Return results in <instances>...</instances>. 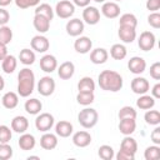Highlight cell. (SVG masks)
<instances>
[{
  "label": "cell",
  "instance_id": "6da1fadb",
  "mask_svg": "<svg viewBox=\"0 0 160 160\" xmlns=\"http://www.w3.org/2000/svg\"><path fill=\"white\" fill-rule=\"evenodd\" d=\"M98 82H99V86L105 91L116 92V91L121 90V88H122V78L119 72H116L114 70L101 71L99 74Z\"/></svg>",
  "mask_w": 160,
  "mask_h": 160
},
{
  "label": "cell",
  "instance_id": "7a4b0ae2",
  "mask_svg": "<svg viewBox=\"0 0 160 160\" xmlns=\"http://www.w3.org/2000/svg\"><path fill=\"white\" fill-rule=\"evenodd\" d=\"M34 88H35L34 72L28 68L21 69L18 75V95H20L21 98H28L32 94Z\"/></svg>",
  "mask_w": 160,
  "mask_h": 160
},
{
  "label": "cell",
  "instance_id": "3957f363",
  "mask_svg": "<svg viewBox=\"0 0 160 160\" xmlns=\"http://www.w3.org/2000/svg\"><path fill=\"white\" fill-rule=\"evenodd\" d=\"M98 120H99V114L92 108H85L80 110V112L78 114V121L85 129L94 128L98 124Z\"/></svg>",
  "mask_w": 160,
  "mask_h": 160
},
{
  "label": "cell",
  "instance_id": "277c9868",
  "mask_svg": "<svg viewBox=\"0 0 160 160\" xmlns=\"http://www.w3.org/2000/svg\"><path fill=\"white\" fill-rule=\"evenodd\" d=\"M54 11L56 12V15L59 18H61V19H69L75 12V5L71 1H69V0H61V1H59L56 4Z\"/></svg>",
  "mask_w": 160,
  "mask_h": 160
},
{
  "label": "cell",
  "instance_id": "5b68a950",
  "mask_svg": "<svg viewBox=\"0 0 160 160\" xmlns=\"http://www.w3.org/2000/svg\"><path fill=\"white\" fill-rule=\"evenodd\" d=\"M54 126V116L49 112H42L36 116L35 119V128L39 131L46 132Z\"/></svg>",
  "mask_w": 160,
  "mask_h": 160
},
{
  "label": "cell",
  "instance_id": "8992f818",
  "mask_svg": "<svg viewBox=\"0 0 160 160\" xmlns=\"http://www.w3.org/2000/svg\"><path fill=\"white\" fill-rule=\"evenodd\" d=\"M156 38L151 31H142L138 39V45L142 51H150L155 46Z\"/></svg>",
  "mask_w": 160,
  "mask_h": 160
},
{
  "label": "cell",
  "instance_id": "52a82bcc",
  "mask_svg": "<svg viewBox=\"0 0 160 160\" xmlns=\"http://www.w3.org/2000/svg\"><path fill=\"white\" fill-rule=\"evenodd\" d=\"M38 91L42 96H50L55 91V81L50 76H42L38 82Z\"/></svg>",
  "mask_w": 160,
  "mask_h": 160
},
{
  "label": "cell",
  "instance_id": "ba28073f",
  "mask_svg": "<svg viewBox=\"0 0 160 160\" xmlns=\"http://www.w3.org/2000/svg\"><path fill=\"white\" fill-rule=\"evenodd\" d=\"M82 20L89 25H96L100 21V11L95 6L88 5L82 10Z\"/></svg>",
  "mask_w": 160,
  "mask_h": 160
},
{
  "label": "cell",
  "instance_id": "9c48e42d",
  "mask_svg": "<svg viewBox=\"0 0 160 160\" xmlns=\"http://www.w3.org/2000/svg\"><path fill=\"white\" fill-rule=\"evenodd\" d=\"M30 45H31V49L35 50L36 52H46L50 48L49 39L44 35H35L31 39Z\"/></svg>",
  "mask_w": 160,
  "mask_h": 160
},
{
  "label": "cell",
  "instance_id": "30bf717a",
  "mask_svg": "<svg viewBox=\"0 0 160 160\" xmlns=\"http://www.w3.org/2000/svg\"><path fill=\"white\" fill-rule=\"evenodd\" d=\"M150 89V84L145 78L141 76H136L131 80V90L132 92L138 94V95H142L146 94Z\"/></svg>",
  "mask_w": 160,
  "mask_h": 160
},
{
  "label": "cell",
  "instance_id": "8fae6325",
  "mask_svg": "<svg viewBox=\"0 0 160 160\" xmlns=\"http://www.w3.org/2000/svg\"><path fill=\"white\" fill-rule=\"evenodd\" d=\"M101 14L108 19H115L120 15V6L115 1H105L101 6Z\"/></svg>",
  "mask_w": 160,
  "mask_h": 160
},
{
  "label": "cell",
  "instance_id": "7c38bea8",
  "mask_svg": "<svg viewBox=\"0 0 160 160\" xmlns=\"http://www.w3.org/2000/svg\"><path fill=\"white\" fill-rule=\"evenodd\" d=\"M128 68L129 70L135 74V75H140L145 71L146 69V61L141 58V56H132L129 61H128Z\"/></svg>",
  "mask_w": 160,
  "mask_h": 160
},
{
  "label": "cell",
  "instance_id": "4fadbf2b",
  "mask_svg": "<svg viewBox=\"0 0 160 160\" xmlns=\"http://www.w3.org/2000/svg\"><path fill=\"white\" fill-rule=\"evenodd\" d=\"M84 21L80 19H71L66 22V32L70 36H80L84 31Z\"/></svg>",
  "mask_w": 160,
  "mask_h": 160
},
{
  "label": "cell",
  "instance_id": "5bb4252c",
  "mask_svg": "<svg viewBox=\"0 0 160 160\" xmlns=\"http://www.w3.org/2000/svg\"><path fill=\"white\" fill-rule=\"evenodd\" d=\"M118 35L120 38V40L125 44H130L136 39V29L135 28H130V26H121L119 25V31Z\"/></svg>",
  "mask_w": 160,
  "mask_h": 160
},
{
  "label": "cell",
  "instance_id": "9a60e30c",
  "mask_svg": "<svg viewBox=\"0 0 160 160\" xmlns=\"http://www.w3.org/2000/svg\"><path fill=\"white\" fill-rule=\"evenodd\" d=\"M40 68L42 71L45 72H52L58 69V60L54 55H50V54H46L44 55L41 59H40Z\"/></svg>",
  "mask_w": 160,
  "mask_h": 160
},
{
  "label": "cell",
  "instance_id": "2e32d148",
  "mask_svg": "<svg viewBox=\"0 0 160 160\" xmlns=\"http://www.w3.org/2000/svg\"><path fill=\"white\" fill-rule=\"evenodd\" d=\"M29 129V120L22 116V115H18L11 120V130L18 132V134H24L26 132V130Z\"/></svg>",
  "mask_w": 160,
  "mask_h": 160
},
{
  "label": "cell",
  "instance_id": "e0dca14e",
  "mask_svg": "<svg viewBox=\"0 0 160 160\" xmlns=\"http://www.w3.org/2000/svg\"><path fill=\"white\" fill-rule=\"evenodd\" d=\"M91 48H92V41L88 36H79L74 42V49L79 54H86L91 50Z\"/></svg>",
  "mask_w": 160,
  "mask_h": 160
},
{
  "label": "cell",
  "instance_id": "ac0fdd59",
  "mask_svg": "<svg viewBox=\"0 0 160 160\" xmlns=\"http://www.w3.org/2000/svg\"><path fill=\"white\" fill-rule=\"evenodd\" d=\"M72 142L78 148H86L91 142V135L88 131H84V130L76 131L72 135Z\"/></svg>",
  "mask_w": 160,
  "mask_h": 160
},
{
  "label": "cell",
  "instance_id": "d6986e66",
  "mask_svg": "<svg viewBox=\"0 0 160 160\" xmlns=\"http://www.w3.org/2000/svg\"><path fill=\"white\" fill-rule=\"evenodd\" d=\"M32 24H34L35 30L39 31L40 34H45L50 29V20L46 16L39 15V14H35L34 20H32Z\"/></svg>",
  "mask_w": 160,
  "mask_h": 160
},
{
  "label": "cell",
  "instance_id": "ffe728a7",
  "mask_svg": "<svg viewBox=\"0 0 160 160\" xmlns=\"http://www.w3.org/2000/svg\"><path fill=\"white\" fill-rule=\"evenodd\" d=\"M72 130H74L72 124L66 120H60L55 125V134L60 138H69L72 134Z\"/></svg>",
  "mask_w": 160,
  "mask_h": 160
},
{
  "label": "cell",
  "instance_id": "44dd1931",
  "mask_svg": "<svg viewBox=\"0 0 160 160\" xmlns=\"http://www.w3.org/2000/svg\"><path fill=\"white\" fill-rule=\"evenodd\" d=\"M40 146L45 150H52L58 146V135L51 132H45L40 138Z\"/></svg>",
  "mask_w": 160,
  "mask_h": 160
},
{
  "label": "cell",
  "instance_id": "7402d4cb",
  "mask_svg": "<svg viewBox=\"0 0 160 160\" xmlns=\"http://www.w3.org/2000/svg\"><path fill=\"white\" fill-rule=\"evenodd\" d=\"M108 58H109V52L104 48H96L90 52V61L92 64H96V65L106 62Z\"/></svg>",
  "mask_w": 160,
  "mask_h": 160
},
{
  "label": "cell",
  "instance_id": "603a6c76",
  "mask_svg": "<svg viewBox=\"0 0 160 160\" xmlns=\"http://www.w3.org/2000/svg\"><path fill=\"white\" fill-rule=\"evenodd\" d=\"M75 72V65L71 61H65L58 68V75L62 80H69Z\"/></svg>",
  "mask_w": 160,
  "mask_h": 160
},
{
  "label": "cell",
  "instance_id": "cb8c5ba5",
  "mask_svg": "<svg viewBox=\"0 0 160 160\" xmlns=\"http://www.w3.org/2000/svg\"><path fill=\"white\" fill-rule=\"evenodd\" d=\"M19 148L24 151H29V150H32L35 144H36V140L34 138V135L31 134H28V132H24L21 134V136L19 138Z\"/></svg>",
  "mask_w": 160,
  "mask_h": 160
},
{
  "label": "cell",
  "instance_id": "d4e9b609",
  "mask_svg": "<svg viewBox=\"0 0 160 160\" xmlns=\"http://www.w3.org/2000/svg\"><path fill=\"white\" fill-rule=\"evenodd\" d=\"M1 102H2V106L11 110V109H15L19 104V95L14 91H8L4 94V96L1 98Z\"/></svg>",
  "mask_w": 160,
  "mask_h": 160
},
{
  "label": "cell",
  "instance_id": "484cf974",
  "mask_svg": "<svg viewBox=\"0 0 160 160\" xmlns=\"http://www.w3.org/2000/svg\"><path fill=\"white\" fill-rule=\"evenodd\" d=\"M136 129L135 119H121L119 122V130L122 135H131Z\"/></svg>",
  "mask_w": 160,
  "mask_h": 160
},
{
  "label": "cell",
  "instance_id": "4316f807",
  "mask_svg": "<svg viewBox=\"0 0 160 160\" xmlns=\"http://www.w3.org/2000/svg\"><path fill=\"white\" fill-rule=\"evenodd\" d=\"M24 108H25V111L28 114H30V115H38V114H40V111L42 109V104H41L40 100L32 98V99H29V100L25 101Z\"/></svg>",
  "mask_w": 160,
  "mask_h": 160
},
{
  "label": "cell",
  "instance_id": "83f0119b",
  "mask_svg": "<svg viewBox=\"0 0 160 160\" xmlns=\"http://www.w3.org/2000/svg\"><path fill=\"white\" fill-rule=\"evenodd\" d=\"M120 149L124 151H128L130 154H136L138 151V142L134 138H131L130 135H125V138L122 139L121 144H120Z\"/></svg>",
  "mask_w": 160,
  "mask_h": 160
},
{
  "label": "cell",
  "instance_id": "f1b7e54d",
  "mask_svg": "<svg viewBox=\"0 0 160 160\" xmlns=\"http://www.w3.org/2000/svg\"><path fill=\"white\" fill-rule=\"evenodd\" d=\"M16 66H18V60L14 55H6L4 60H1V68L4 70V72L6 74H11L16 70Z\"/></svg>",
  "mask_w": 160,
  "mask_h": 160
},
{
  "label": "cell",
  "instance_id": "f546056e",
  "mask_svg": "<svg viewBox=\"0 0 160 160\" xmlns=\"http://www.w3.org/2000/svg\"><path fill=\"white\" fill-rule=\"evenodd\" d=\"M78 90L79 92H94L95 90V82L90 76H84L78 82Z\"/></svg>",
  "mask_w": 160,
  "mask_h": 160
},
{
  "label": "cell",
  "instance_id": "4dcf8cb0",
  "mask_svg": "<svg viewBox=\"0 0 160 160\" xmlns=\"http://www.w3.org/2000/svg\"><path fill=\"white\" fill-rule=\"evenodd\" d=\"M155 105V99L150 95H146V94H142L140 95V98L136 100V106L141 110H149V109H152Z\"/></svg>",
  "mask_w": 160,
  "mask_h": 160
},
{
  "label": "cell",
  "instance_id": "1f68e13d",
  "mask_svg": "<svg viewBox=\"0 0 160 160\" xmlns=\"http://www.w3.org/2000/svg\"><path fill=\"white\" fill-rule=\"evenodd\" d=\"M128 50L122 44H114L110 49V56L115 60H122L126 58Z\"/></svg>",
  "mask_w": 160,
  "mask_h": 160
},
{
  "label": "cell",
  "instance_id": "d6a6232c",
  "mask_svg": "<svg viewBox=\"0 0 160 160\" xmlns=\"http://www.w3.org/2000/svg\"><path fill=\"white\" fill-rule=\"evenodd\" d=\"M119 25L121 26H130V28H135L136 29V25H138V19L134 14H130V12H125L120 16V20H119Z\"/></svg>",
  "mask_w": 160,
  "mask_h": 160
},
{
  "label": "cell",
  "instance_id": "836d02e7",
  "mask_svg": "<svg viewBox=\"0 0 160 160\" xmlns=\"http://www.w3.org/2000/svg\"><path fill=\"white\" fill-rule=\"evenodd\" d=\"M19 60L24 65H31L35 61V52L30 49H22L19 54Z\"/></svg>",
  "mask_w": 160,
  "mask_h": 160
},
{
  "label": "cell",
  "instance_id": "e575fe53",
  "mask_svg": "<svg viewBox=\"0 0 160 160\" xmlns=\"http://www.w3.org/2000/svg\"><path fill=\"white\" fill-rule=\"evenodd\" d=\"M35 14L46 16L50 21H51L52 18H54V10H52V8H51L49 4H45V2H44V4H40V5L36 6V9H35Z\"/></svg>",
  "mask_w": 160,
  "mask_h": 160
},
{
  "label": "cell",
  "instance_id": "d590c367",
  "mask_svg": "<svg viewBox=\"0 0 160 160\" xmlns=\"http://www.w3.org/2000/svg\"><path fill=\"white\" fill-rule=\"evenodd\" d=\"M98 155L100 156V159L102 160H111L115 158V152L114 149L110 145H101L98 150Z\"/></svg>",
  "mask_w": 160,
  "mask_h": 160
},
{
  "label": "cell",
  "instance_id": "8d00e7d4",
  "mask_svg": "<svg viewBox=\"0 0 160 160\" xmlns=\"http://www.w3.org/2000/svg\"><path fill=\"white\" fill-rule=\"evenodd\" d=\"M11 40H12V30L6 25L0 26V44L8 45L11 42Z\"/></svg>",
  "mask_w": 160,
  "mask_h": 160
},
{
  "label": "cell",
  "instance_id": "74e56055",
  "mask_svg": "<svg viewBox=\"0 0 160 160\" xmlns=\"http://www.w3.org/2000/svg\"><path fill=\"white\" fill-rule=\"evenodd\" d=\"M146 124L149 125H159L160 124V112L158 110H148L144 116Z\"/></svg>",
  "mask_w": 160,
  "mask_h": 160
},
{
  "label": "cell",
  "instance_id": "f35d334b",
  "mask_svg": "<svg viewBox=\"0 0 160 160\" xmlns=\"http://www.w3.org/2000/svg\"><path fill=\"white\" fill-rule=\"evenodd\" d=\"M136 110L132 108V106H129V105H126V106H122L120 110H119V114H118V116H119V119L121 120V119H136Z\"/></svg>",
  "mask_w": 160,
  "mask_h": 160
},
{
  "label": "cell",
  "instance_id": "ab89813d",
  "mask_svg": "<svg viewBox=\"0 0 160 160\" xmlns=\"http://www.w3.org/2000/svg\"><path fill=\"white\" fill-rule=\"evenodd\" d=\"M145 160H158L160 158V148L158 145H151L145 149L144 152Z\"/></svg>",
  "mask_w": 160,
  "mask_h": 160
},
{
  "label": "cell",
  "instance_id": "60d3db41",
  "mask_svg": "<svg viewBox=\"0 0 160 160\" xmlns=\"http://www.w3.org/2000/svg\"><path fill=\"white\" fill-rule=\"evenodd\" d=\"M76 100H78V102L80 105L88 106V105H90V104L94 102L95 96H94V92H78Z\"/></svg>",
  "mask_w": 160,
  "mask_h": 160
},
{
  "label": "cell",
  "instance_id": "b9f144b4",
  "mask_svg": "<svg viewBox=\"0 0 160 160\" xmlns=\"http://www.w3.org/2000/svg\"><path fill=\"white\" fill-rule=\"evenodd\" d=\"M12 158V148L9 142H0V160H9Z\"/></svg>",
  "mask_w": 160,
  "mask_h": 160
},
{
  "label": "cell",
  "instance_id": "7bdbcfd3",
  "mask_svg": "<svg viewBox=\"0 0 160 160\" xmlns=\"http://www.w3.org/2000/svg\"><path fill=\"white\" fill-rule=\"evenodd\" d=\"M12 130L6 125H0V142H9L12 138Z\"/></svg>",
  "mask_w": 160,
  "mask_h": 160
},
{
  "label": "cell",
  "instance_id": "ee69618b",
  "mask_svg": "<svg viewBox=\"0 0 160 160\" xmlns=\"http://www.w3.org/2000/svg\"><path fill=\"white\" fill-rule=\"evenodd\" d=\"M148 22L150 26H152L154 29H159L160 28V14L158 11H154L151 12L149 16H148Z\"/></svg>",
  "mask_w": 160,
  "mask_h": 160
},
{
  "label": "cell",
  "instance_id": "f6af8a7d",
  "mask_svg": "<svg viewBox=\"0 0 160 160\" xmlns=\"http://www.w3.org/2000/svg\"><path fill=\"white\" fill-rule=\"evenodd\" d=\"M16 6L20 9H28L31 6H38L40 0H14Z\"/></svg>",
  "mask_w": 160,
  "mask_h": 160
},
{
  "label": "cell",
  "instance_id": "bcb514c9",
  "mask_svg": "<svg viewBox=\"0 0 160 160\" xmlns=\"http://www.w3.org/2000/svg\"><path fill=\"white\" fill-rule=\"evenodd\" d=\"M150 76L155 80H160V62H154L150 66Z\"/></svg>",
  "mask_w": 160,
  "mask_h": 160
},
{
  "label": "cell",
  "instance_id": "7dc6e473",
  "mask_svg": "<svg viewBox=\"0 0 160 160\" xmlns=\"http://www.w3.org/2000/svg\"><path fill=\"white\" fill-rule=\"evenodd\" d=\"M115 158L118 160H134L135 159V155L134 154H130L128 151H124V150H119V152L115 155Z\"/></svg>",
  "mask_w": 160,
  "mask_h": 160
},
{
  "label": "cell",
  "instance_id": "c3c4849f",
  "mask_svg": "<svg viewBox=\"0 0 160 160\" xmlns=\"http://www.w3.org/2000/svg\"><path fill=\"white\" fill-rule=\"evenodd\" d=\"M146 9L151 12L158 11L160 9V0H146Z\"/></svg>",
  "mask_w": 160,
  "mask_h": 160
},
{
  "label": "cell",
  "instance_id": "681fc988",
  "mask_svg": "<svg viewBox=\"0 0 160 160\" xmlns=\"http://www.w3.org/2000/svg\"><path fill=\"white\" fill-rule=\"evenodd\" d=\"M10 20V14L8 10H5L4 8H0V26L6 25Z\"/></svg>",
  "mask_w": 160,
  "mask_h": 160
},
{
  "label": "cell",
  "instance_id": "f907efd6",
  "mask_svg": "<svg viewBox=\"0 0 160 160\" xmlns=\"http://www.w3.org/2000/svg\"><path fill=\"white\" fill-rule=\"evenodd\" d=\"M150 138H151V140H152V142H154L155 145H160V128H159V126H156V128L152 130Z\"/></svg>",
  "mask_w": 160,
  "mask_h": 160
},
{
  "label": "cell",
  "instance_id": "816d5d0a",
  "mask_svg": "<svg viewBox=\"0 0 160 160\" xmlns=\"http://www.w3.org/2000/svg\"><path fill=\"white\" fill-rule=\"evenodd\" d=\"M151 96L154 99H160V84H155L151 89Z\"/></svg>",
  "mask_w": 160,
  "mask_h": 160
},
{
  "label": "cell",
  "instance_id": "f5cc1de1",
  "mask_svg": "<svg viewBox=\"0 0 160 160\" xmlns=\"http://www.w3.org/2000/svg\"><path fill=\"white\" fill-rule=\"evenodd\" d=\"M91 0H72V4L79 6V8H86L88 5H90Z\"/></svg>",
  "mask_w": 160,
  "mask_h": 160
},
{
  "label": "cell",
  "instance_id": "db71d44e",
  "mask_svg": "<svg viewBox=\"0 0 160 160\" xmlns=\"http://www.w3.org/2000/svg\"><path fill=\"white\" fill-rule=\"evenodd\" d=\"M6 55H8V48H6V45L0 44V60H4Z\"/></svg>",
  "mask_w": 160,
  "mask_h": 160
},
{
  "label": "cell",
  "instance_id": "11a10c76",
  "mask_svg": "<svg viewBox=\"0 0 160 160\" xmlns=\"http://www.w3.org/2000/svg\"><path fill=\"white\" fill-rule=\"evenodd\" d=\"M11 1H12V0H0V8H5V6L10 5Z\"/></svg>",
  "mask_w": 160,
  "mask_h": 160
},
{
  "label": "cell",
  "instance_id": "9f6ffc18",
  "mask_svg": "<svg viewBox=\"0 0 160 160\" xmlns=\"http://www.w3.org/2000/svg\"><path fill=\"white\" fill-rule=\"evenodd\" d=\"M4 88H5V80H4V78L0 75V91H1Z\"/></svg>",
  "mask_w": 160,
  "mask_h": 160
},
{
  "label": "cell",
  "instance_id": "6f0895ef",
  "mask_svg": "<svg viewBox=\"0 0 160 160\" xmlns=\"http://www.w3.org/2000/svg\"><path fill=\"white\" fill-rule=\"evenodd\" d=\"M30 159H39V156H29L28 160H30Z\"/></svg>",
  "mask_w": 160,
  "mask_h": 160
},
{
  "label": "cell",
  "instance_id": "680465c9",
  "mask_svg": "<svg viewBox=\"0 0 160 160\" xmlns=\"http://www.w3.org/2000/svg\"><path fill=\"white\" fill-rule=\"evenodd\" d=\"M94 1H95V2H99V4H100V2H105L106 0H94Z\"/></svg>",
  "mask_w": 160,
  "mask_h": 160
},
{
  "label": "cell",
  "instance_id": "91938a15",
  "mask_svg": "<svg viewBox=\"0 0 160 160\" xmlns=\"http://www.w3.org/2000/svg\"><path fill=\"white\" fill-rule=\"evenodd\" d=\"M114 1H115V2H118V1H122V0H114Z\"/></svg>",
  "mask_w": 160,
  "mask_h": 160
}]
</instances>
